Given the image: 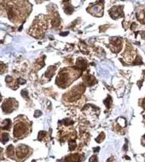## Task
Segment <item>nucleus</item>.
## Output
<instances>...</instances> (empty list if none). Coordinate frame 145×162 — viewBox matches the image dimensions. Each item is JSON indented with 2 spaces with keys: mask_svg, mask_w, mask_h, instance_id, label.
<instances>
[{
  "mask_svg": "<svg viewBox=\"0 0 145 162\" xmlns=\"http://www.w3.org/2000/svg\"><path fill=\"white\" fill-rule=\"evenodd\" d=\"M142 63V61H141L140 58H138V59H136V61H134V64H141Z\"/></svg>",
  "mask_w": 145,
  "mask_h": 162,
  "instance_id": "nucleus-6",
  "label": "nucleus"
},
{
  "mask_svg": "<svg viewBox=\"0 0 145 162\" xmlns=\"http://www.w3.org/2000/svg\"><path fill=\"white\" fill-rule=\"evenodd\" d=\"M27 131V126L22 123H17L15 125V129H14V135L15 137H20L22 134H25Z\"/></svg>",
  "mask_w": 145,
  "mask_h": 162,
  "instance_id": "nucleus-1",
  "label": "nucleus"
},
{
  "mask_svg": "<svg viewBox=\"0 0 145 162\" xmlns=\"http://www.w3.org/2000/svg\"><path fill=\"white\" fill-rule=\"evenodd\" d=\"M28 151H29V149L27 147H26V146L24 145L19 146L18 149H17V155H18L20 159H23L26 156H27Z\"/></svg>",
  "mask_w": 145,
  "mask_h": 162,
  "instance_id": "nucleus-2",
  "label": "nucleus"
},
{
  "mask_svg": "<svg viewBox=\"0 0 145 162\" xmlns=\"http://www.w3.org/2000/svg\"><path fill=\"white\" fill-rule=\"evenodd\" d=\"M67 162H79L80 161V156L79 155H71L66 158Z\"/></svg>",
  "mask_w": 145,
  "mask_h": 162,
  "instance_id": "nucleus-3",
  "label": "nucleus"
},
{
  "mask_svg": "<svg viewBox=\"0 0 145 162\" xmlns=\"http://www.w3.org/2000/svg\"><path fill=\"white\" fill-rule=\"evenodd\" d=\"M1 140H2V143H5V142H8L9 140V135L6 133V134H3L1 137Z\"/></svg>",
  "mask_w": 145,
  "mask_h": 162,
  "instance_id": "nucleus-4",
  "label": "nucleus"
},
{
  "mask_svg": "<svg viewBox=\"0 0 145 162\" xmlns=\"http://www.w3.org/2000/svg\"><path fill=\"white\" fill-rule=\"evenodd\" d=\"M143 105H144V107H145V100H144V102H143Z\"/></svg>",
  "mask_w": 145,
  "mask_h": 162,
  "instance_id": "nucleus-7",
  "label": "nucleus"
},
{
  "mask_svg": "<svg viewBox=\"0 0 145 162\" xmlns=\"http://www.w3.org/2000/svg\"><path fill=\"white\" fill-rule=\"evenodd\" d=\"M14 148H13V146H9V148H8V149H7V154L9 155H12L13 154H14Z\"/></svg>",
  "mask_w": 145,
  "mask_h": 162,
  "instance_id": "nucleus-5",
  "label": "nucleus"
}]
</instances>
